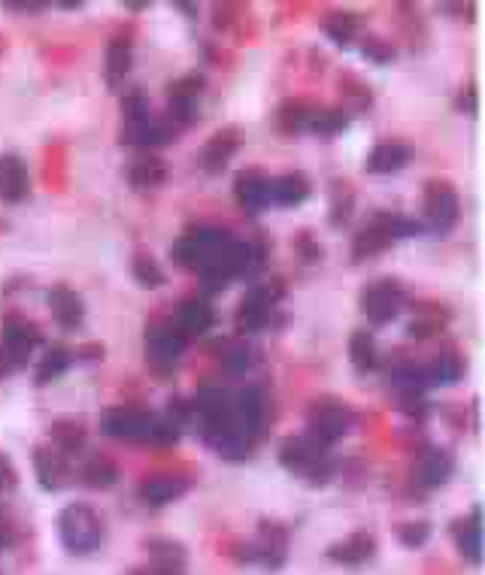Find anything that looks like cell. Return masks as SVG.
Instances as JSON below:
<instances>
[{
    "instance_id": "obj_20",
    "label": "cell",
    "mask_w": 485,
    "mask_h": 575,
    "mask_svg": "<svg viewBox=\"0 0 485 575\" xmlns=\"http://www.w3.org/2000/svg\"><path fill=\"white\" fill-rule=\"evenodd\" d=\"M413 158V149L401 140H382L373 146V152L367 155V170L376 176H388V173H401Z\"/></svg>"
},
{
    "instance_id": "obj_34",
    "label": "cell",
    "mask_w": 485,
    "mask_h": 575,
    "mask_svg": "<svg viewBox=\"0 0 485 575\" xmlns=\"http://www.w3.org/2000/svg\"><path fill=\"white\" fill-rule=\"evenodd\" d=\"M313 119V106L301 97H291L279 106V128L285 134H298V131H307Z\"/></svg>"
},
{
    "instance_id": "obj_6",
    "label": "cell",
    "mask_w": 485,
    "mask_h": 575,
    "mask_svg": "<svg viewBox=\"0 0 485 575\" xmlns=\"http://www.w3.org/2000/svg\"><path fill=\"white\" fill-rule=\"evenodd\" d=\"M422 212H425V224L431 234H449V230L458 224L461 215V200L458 191L446 182V179H428L425 182V197H422Z\"/></svg>"
},
{
    "instance_id": "obj_21",
    "label": "cell",
    "mask_w": 485,
    "mask_h": 575,
    "mask_svg": "<svg viewBox=\"0 0 485 575\" xmlns=\"http://www.w3.org/2000/svg\"><path fill=\"white\" fill-rule=\"evenodd\" d=\"M134 64V46H131V34H116L107 46V61H104V79L110 88H122L128 73Z\"/></svg>"
},
{
    "instance_id": "obj_39",
    "label": "cell",
    "mask_w": 485,
    "mask_h": 575,
    "mask_svg": "<svg viewBox=\"0 0 485 575\" xmlns=\"http://www.w3.org/2000/svg\"><path fill=\"white\" fill-rule=\"evenodd\" d=\"M131 270H134V279H137L143 288H161V285H164V270H161L158 261H155L152 255H146V252H140V255L134 258Z\"/></svg>"
},
{
    "instance_id": "obj_35",
    "label": "cell",
    "mask_w": 485,
    "mask_h": 575,
    "mask_svg": "<svg viewBox=\"0 0 485 575\" xmlns=\"http://www.w3.org/2000/svg\"><path fill=\"white\" fill-rule=\"evenodd\" d=\"M73 364V352L64 349V345H52V349H46L43 361L37 364V382L46 385V382H55L58 376H64Z\"/></svg>"
},
{
    "instance_id": "obj_42",
    "label": "cell",
    "mask_w": 485,
    "mask_h": 575,
    "mask_svg": "<svg viewBox=\"0 0 485 575\" xmlns=\"http://www.w3.org/2000/svg\"><path fill=\"white\" fill-rule=\"evenodd\" d=\"M361 52H364V58H370V61H376V64L395 61V49L388 46L385 40H376V37H364V40H361Z\"/></svg>"
},
{
    "instance_id": "obj_49",
    "label": "cell",
    "mask_w": 485,
    "mask_h": 575,
    "mask_svg": "<svg viewBox=\"0 0 485 575\" xmlns=\"http://www.w3.org/2000/svg\"><path fill=\"white\" fill-rule=\"evenodd\" d=\"M73 358H76V361H85V364H94V361L104 358V349H101V345H85V349H79Z\"/></svg>"
},
{
    "instance_id": "obj_33",
    "label": "cell",
    "mask_w": 485,
    "mask_h": 575,
    "mask_svg": "<svg viewBox=\"0 0 485 575\" xmlns=\"http://www.w3.org/2000/svg\"><path fill=\"white\" fill-rule=\"evenodd\" d=\"M322 31L337 43V46H352L361 37V19L355 13H334L322 22Z\"/></svg>"
},
{
    "instance_id": "obj_13",
    "label": "cell",
    "mask_w": 485,
    "mask_h": 575,
    "mask_svg": "<svg viewBox=\"0 0 485 575\" xmlns=\"http://www.w3.org/2000/svg\"><path fill=\"white\" fill-rule=\"evenodd\" d=\"M179 131L170 125V119H155L149 112L146 119H137V122H125L122 125V143L128 146H137V149H158V146H167Z\"/></svg>"
},
{
    "instance_id": "obj_30",
    "label": "cell",
    "mask_w": 485,
    "mask_h": 575,
    "mask_svg": "<svg viewBox=\"0 0 485 575\" xmlns=\"http://www.w3.org/2000/svg\"><path fill=\"white\" fill-rule=\"evenodd\" d=\"M349 361H352V367H355L358 373L376 370V364H379V349H376L373 333L355 330V333L349 336Z\"/></svg>"
},
{
    "instance_id": "obj_8",
    "label": "cell",
    "mask_w": 485,
    "mask_h": 575,
    "mask_svg": "<svg viewBox=\"0 0 485 575\" xmlns=\"http://www.w3.org/2000/svg\"><path fill=\"white\" fill-rule=\"evenodd\" d=\"M104 433L122 442H152L158 433V415L146 409H110L101 421Z\"/></svg>"
},
{
    "instance_id": "obj_37",
    "label": "cell",
    "mask_w": 485,
    "mask_h": 575,
    "mask_svg": "<svg viewBox=\"0 0 485 575\" xmlns=\"http://www.w3.org/2000/svg\"><path fill=\"white\" fill-rule=\"evenodd\" d=\"M146 551H149V563L185 569V548L179 542H173V539H149Z\"/></svg>"
},
{
    "instance_id": "obj_44",
    "label": "cell",
    "mask_w": 485,
    "mask_h": 575,
    "mask_svg": "<svg viewBox=\"0 0 485 575\" xmlns=\"http://www.w3.org/2000/svg\"><path fill=\"white\" fill-rule=\"evenodd\" d=\"M249 358H252V352L246 349V345H237V349H231V352L225 355V367H228L231 373H243V370L252 364Z\"/></svg>"
},
{
    "instance_id": "obj_46",
    "label": "cell",
    "mask_w": 485,
    "mask_h": 575,
    "mask_svg": "<svg viewBox=\"0 0 485 575\" xmlns=\"http://www.w3.org/2000/svg\"><path fill=\"white\" fill-rule=\"evenodd\" d=\"M295 249L301 252V258H304L307 264H316V261L322 258V246H319V243H313V240H310V234H301V237L295 240Z\"/></svg>"
},
{
    "instance_id": "obj_2",
    "label": "cell",
    "mask_w": 485,
    "mask_h": 575,
    "mask_svg": "<svg viewBox=\"0 0 485 575\" xmlns=\"http://www.w3.org/2000/svg\"><path fill=\"white\" fill-rule=\"evenodd\" d=\"M279 464L295 473L301 479H307L310 485H325L334 473V464H331V454L325 445H319L316 439H310L307 433L304 436H291L282 442L279 448Z\"/></svg>"
},
{
    "instance_id": "obj_47",
    "label": "cell",
    "mask_w": 485,
    "mask_h": 575,
    "mask_svg": "<svg viewBox=\"0 0 485 575\" xmlns=\"http://www.w3.org/2000/svg\"><path fill=\"white\" fill-rule=\"evenodd\" d=\"M458 109H464L467 115H476V85L467 82V88H461L458 94Z\"/></svg>"
},
{
    "instance_id": "obj_17",
    "label": "cell",
    "mask_w": 485,
    "mask_h": 575,
    "mask_svg": "<svg viewBox=\"0 0 485 575\" xmlns=\"http://www.w3.org/2000/svg\"><path fill=\"white\" fill-rule=\"evenodd\" d=\"M173 324H176L188 339H191V336H204V333H210V327L216 324V312H213L210 300H204V297H188V300L179 303Z\"/></svg>"
},
{
    "instance_id": "obj_22",
    "label": "cell",
    "mask_w": 485,
    "mask_h": 575,
    "mask_svg": "<svg viewBox=\"0 0 485 575\" xmlns=\"http://www.w3.org/2000/svg\"><path fill=\"white\" fill-rule=\"evenodd\" d=\"M49 309H52V318H55L64 330H76V327H82V321H85V303H82V297H79L73 288H67V285H55V288L49 291Z\"/></svg>"
},
{
    "instance_id": "obj_41",
    "label": "cell",
    "mask_w": 485,
    "mask_h": 575,
    "mask_svg": "<svg viewBox=\"0 0 485 575\" xmlns=\"http://www.w3.org/2000/svg\"><path fill=\"white\" fill-rule=\"evenodd\" d=\"M340 91L346 94V100L355 106V109H367L370 106V88L364 85V82H358L355 76H346V79H340Z\"/></svg>"
},
{
    "instance_id": "obj_18",
    "label": "cell",
    "mask_w": 485,
    "mask_h": 575,
    "mask_svg": "<svg viewBox=\"0 0 485 575\" xmlns=\"http://www.w3.org/2000/svg\"><path fill=\"white\" fill-rule=\"evenodd\" d=\"M240 143H243L240 128H222V131H216V134L204 143L201 167H204L207 173H219V170H225V164L237 155Z\"/></svg>"
},
{
    "instance_id": "obj_28",
    "label": "cell",
    "mask_w": 485,
    "mask_h": 575,
    "mask_svg": "<svg viewBox=\"0 0 485 575\" xmlns=\"http://www.w3.org/2000/svg\"><path fill=\"white\" fill-rule=\"evenodd\" d=\"M119 464L113 457H107V454H91L85 464H82V470H79V479H82V485L85 488H91V491H107V488H113L116 482H119Z\"/></svg>"
},
{
    "instance_id": "obj_11",
    "label": "cell",
    "mask_w": 485,
    "mask_h": 575,
    "mask_svg": "<svg viewBox=\"0 0 485 575\" xmlns=\"http://www.w3.org/2000/svg\"><path fill=\"white\" fill-rule=\"evenodd\" d=\"M279 300H282V288H279V285H255V288L243 297V303H240V309H237V327L246 330V333L264 330V327L270 324V318H273Z\"/></svg>"
},
{
    "instance_id": "obj_26",
    "label": "cell",
    "mask_w": 485,
    "mask_h": 575,
    "mask_svg": "<svg viewBox=\"0 0 485 575\" xmlns=\"http://www.w3.org/2000/svg\"><path fill=\"white\" fill-rule=\"evenodd\" d=\"M452 536H455L461 557H467L470 563H482V515H479V509H473L467 518L455 521Z\"/></svg>"
},
{
    "instance_id": "obj_27",
    "label": "cell",
    "mask_w": 485,
    "mask_h": 575,
    "mask_svg": "<svg viewBox=\"0 0 485 575\" xmlns=\"http://www.w3.org/2000/svg\"><path fill=\"white\" fill-rule=\"evenodd\" d=\"M313 185L304 173H282L276 179H270V203L276 206H301L310 197Z\"/></svg>"
},
{
    "instance_id": "obj_24",
    "label": "cell",
    "mask_w": 485,
    "mask_h": 575,
    "mask_svg": "<svg viewBox=\"0 0 485 575\" xmlns=\"http://www.w3.org/2000/svg\"><path fill=\"white\" fill-rule=\"evenodd\" d=\"M455 473V457L446 448H428L419 460V482L425 488H443Z\"/></svg>"
},
{
    "instance_id": "obj_36",
    "label": "cell",
    "mask_w": 485,
    "mask_h": 575,
    "mask_svg": "<svg viewBox=\"0 0 485 575\" xmlns=\"http://www.w3.org/2000/svg\"><path fill=\"white\" fill-rule=\"evenodd\" d=\"M446 321H449V312L440 306H431V312H416L407 333L413 339H431V336H440L446 330Z\"/></svg>"
},
{
    "instance_id": "obj_38",
    "label": "cell",
    "mask_w": 485,
    "mask_h": 575,
    "mask_svg": "<svg viewBox=\"0 0 485 575\" xmlns=\"http://www.w3.org/2000/svg\"><path fill=\"white\" fill-rule=\"evenodd\" d=\"M346 125H349L346 109H313V119H310L307 131H313L319 137H337Z\"/></svg>"
},
{
    "instance_id": "obj_19",
    "label": "cell",
    "mask_w": 485,
    "mask_h": 575,
    "mask_svg": "<svg viewBox=\"0 0 485 575\" xmlns=\"http://www.w3.org/2000/svg\"><path fill=\"white\" fill-rule=\"evenodd\" d=\"M231 409H234V418L261 439V430H264V421H267V400L258 388H240L237 394H231Z\"/></svg>"
},
{
    "instance_id": "obj_16",
    "label": "cell",
    "mask_w": 485,
    "mask_h": 575,
    "mask_svg": "<svg viewBox=\"0 0 485 575\" xmlns=\"http://www.w3.org/2000/svg\"><path fill=\"white\" fill-rule=\"evenodd\" d=\"M376 536L373 533H367V530H355V533H349L346 539H340V542H334L331 548H328V560H334V563H340V566H364L367 560H373V554H376Z\"/></svg>"
},
{
    "instance_id": "obj_25",
    "label": "cell",
    "mask_w": 485,
    "mask_h": 575,
    "mask_svg": "<svg viewBox=\"0 0 485 575\" xmlns=\"http://www.w3.org/2000/svg\"><path fill=\"white\" fill-rule=\"evenodd\" d=\"M185 491H188V479H182V476H152L140 485L137 497L146 506H167V503L185 497Z\"/></svg>"
},
{
    "instance_id": "obj_14",
    "label": "cell",
    "mask_w": 485,
    "mask_h": 575,
    "mask_svg": "<svg viewBox=\"0 0 485 575\" xmlns=\"http://www.w3.org/2000/svg\"><path fill=\"white\" fill-rule=\"evenodd\" d=\"M28 194H31L28 164L13 152L0 155V200H4V203H22V200H28Z\"/></svg>"
},
{
    "instance_id": "obj_15",
    "label": "cell",
    "mask_w": 485,
    "mask_h": 575,
    "mask_svg": "<svg viewBox=\"0 0 485 575\" xmlns=\"http://www.w3.org/2000/svg\"><path fill=\"white\" fill-rule=\"evenodd\" d=\"M34 473H37V482L43 485V491H61L70 479L64 451H58L52 445H37L34 448Z\"/></svg>"
},
{
    "instance_id": "obj_31",
    "label": "cell",
    "mask_w": 485,
    "mask_h": 575,
    "mask_svg": "<svg viewBox=\"0 0 485 575\" xmlns=\"http://www.w3.org/2000/svg\"><path fill=\"white\" fill-rule=\"evenodd\" d=\"M425 370H428L431 388L434 385H452V382H458L464 376V358L455 349H446L431 364H425Z\"/></svg>"
},
{
    "instance_id": "obj_43",
    "label": "cell",
    "mask_w": 485,
    "mask_h": 575,
    "mask_svg": "<svg viewBox=\"0 0 485 575\" xmlns=\"http://www.w3.org/2000/svg\"><path fill=\"white\" fill-rule=\"evenodd\" d=\"M349 215H352V191L349 188H337L334 191V203H331V224L334 227H340V224H346L349 221Z\"/></svg>"
},
{
    "instance_id": "obj_12",
    "label": "cell",
    "mask_w": 485,
    "mask_h": 575,
    "mask_svg": "<svg viewBox=\"0 0 485 575\" xmlns=\"http://www.w3.org/2000/svg\"><path fill=\"white\" fill-rule=\"evenodd\" d=\"M43 342V330L28 318H7L4 336H0V349L10 355L16 367H25L34 355V349Z\"/></svg>"
},
{
    "instance_id": "obj_10",
    "label": "cell",
    "mask_w": 485,
    "mask_h": 575,
    "mask_svg": "<svg viewBox=\"0 0 485 575\" xmlns=\"http://www.w3.org/2000/svg\"><path fill=\"white\" fill-rule=\"evenodd\" d=\"M204 76L201 73H185L179 79H173L167 85V100H170V112L167 119L176 131L188 128L194 122V112H198V100H201V91H204Z\"/></svg>"
},
{
    "instance_id": "obj_9",
    "label": "cell",
    "mask_w": 485,
    "mask_h": 575,
    "mask_svg": "<svg viewBox=\"0 0 485 575\" xmlns=\"http://www.w3.org/2000/svg\"><path fill=\"white\" fill-rule=\"evenodd\" d=\"M288 539H291V533H288L285 524L264 518V521L258 524L255 542H249V563H258V566L267 569V572L282 569L285 560H288Z\"/></svg>"
},
{
    "instance_id": "obj_45",
    "label": "cell",
    "mask_w": 485,
    "mask_h": 575,
    "mask_svg": "<svg viewBox=\"0 0 485 575\" xmlns=\"http://www.w3.org/2000/svg\"><path fill=\"white\" fill-rule=\"evenodd\" d=\"M19 485V473L16 467L10 464V457L7 454H0V494L4 491H13Z\"/></svg>"
},
{
    "instance_id": "obj_3",
    "label": "cell",
    "mask_w": 485,
    "mask_h": 575,
    "mask_svg": "<svg viewBox=\"0 0 485 575\" xmlns=\"http://www.w3.org/2000/svg\"><path fill=\"white\" fill-rule=\"evenodd\" d=\"M58 539L70 554H94L104 542V521L88 503H70L58 515Z\"/></svg>"
},
{
    "instance_id": "obj_48",
    "label": "cell",
    "mask_w": 485,
    "mask_h": 575,
    "mask_svg": "<svg viewBox=\"0 0 485 575\" xmlns=\"http://www.w3.org/2000/svg\"><path fill=\"white\" fill-rule=\"evenodd\" d=\"M131 575H185V569H173V566H158V563H146L137 566Z\"/></svg>"
},
{
    "instance_id": "obj_7",
    "label": "cell",
    "mask_w": 485,
    "mask_h": 575,
    "mask_svg": "<svg viewBox=\"0 0 485 575\" xmlns=\"http://www.w3.org/2000/svg\"><path fill=\"white\" fill-rule=\"evenodd\" d=\"M352 424H355V415H352V409L346 403L319 400V403H313V409L307 415V436L316 439L319 445L331 448L334 442L349 436Z\"/></svg>"
},
{
    "instance_id": "obj_4",
    "label": "cell",
    "mask_w": 485,
    "mask_h": 575,
    "mask_svg": "<svg viewBox=\"0 0 485 575\" xmlns=\"http://www.w3.org/2000/svg\"><path fill=\"white\" fill-rule=\"evenodd\" d=\"M185 345H188V336L173 321H152L146 327V361L161 376L176 370Z\"/></svg>"
},
{
    "instance_id": "obj_40",
    "label": "cell",
    "mask_w": 485,
    "mask_h": 575,
    "mask_svg": "<svg viewBox=\"0 0 485 575\" xmlns=\"http://www.w3.org/2000/svg\"><path fill=\"white\" fill-rule=\"evenodd\" d=\"M431 539V524L428 521H404L398 527V542L404 548H422Z\"/></svg>"
},
{
    "instance_id": "obj_29",
    "label": "cell",
    "mask_w": 485,
    "mask_h": 575,
    "mask_svg": "<svg viewBox=\"0 0 485 575\" xmlns=\"http://www.w3.org/2000/svg\"><path fill=\"white\" fill-rule=\"evenodd\" d=\"M128 182L134 191H158L167 182V164L155 155H143L128 167Z\"/></svg>"
},
{
    "instance_id": "obj_23",
    "label": "cell",
    "mask_w": 485,
    "mask_h": 575,
    "mask_svg": "<svg viewBox=\"0 0 485 575\" xmlns=\"http://www.w3.org/2000/svg\"><path fill=\"white\" fill-rule=\"evenodd\" d=\"M234 191L240 206L249 212H261L264 206H270V179L261 170H243L234 182Z\"/></svg>"
},
{
    "instance_id": "obj_50",
    "label": "cell",
    "mask_w": 485,
    "mask_h": 575,
    "mask_svg": "<svg viewBox=\"0 0 485 575\" xmlns=\"http://www.w3.org/2000/svg\"><path fill=\"white\" fill-rule=\"evenodd\" d=\"M13 527H10V521H7V512L0 509V548H10L13 545Z\"/></svg>"
},
{
    "instance_id": "obj_32",
    "label": "cell",
    "mask_w": 485,
    "mask_h": 575,
    "mask_svg": "<svg viewBox=\"0 0 485 575\" xmlns=\"http://www.w3.org/2000/svg\"><path fill=\"white\" fill-rule=\"evenodd\" d=\"M49 436H52V445L64 454H73L85 445V424L76 421V418H58L52 427H49Z\"/></svg>"
},
{
    "instance_id": "obj_1",
    "label": "cell",
    "mask_w": 485,
    "mask_h": 575,
    "mask_svg": "<svg viewBox=\"0 0 485 575\" xmlns=\"http://www.w3.org/2000/svg\"><path fill=\"white\" fill-rule=\"evenodd\" d=\"M422 224L401 215V212H376L352 240V258L355 261H367V258H376L382 255L385 249H392L398 240L410 237V234H419Z\"/></svg>"
},
{
    "instance_id": "obj_5",
    "label": "cell",
    "mask_w": 485,
    "mask_h": 575,
    "mask_svg": "<svg viewBox=\"0 0 485 575\" xmlns=\"http://www.w3.org/2000/svg\"><path fill=\"white\" fill-rule=\"evenodd\" d=\"M361 312L367 315L370 324H392L404 306H407V291L398 279H376L370 285H364L361 291Z\"/></svg>"
}]
</instances>
